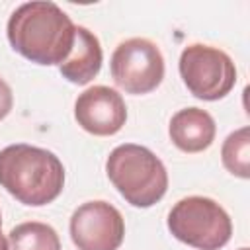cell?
<instances>
[{"mask_svg":"<svg viewBox=\"0 0 250 250\" xmlns=\"http://www.w3.org/2000/svg\"><path fill=\"white\" fill-rule=\"evenodd\" d=\"M0 227H2V215H0Z\"/></svg>","mask_w":250,"mask_h":250,"instance_id":"cell-16","label":"cell"},{"mask_svg":"<svg viewBox=\"0 0 250 250\" xmlns=\"http://www.w3.org/2000/svg\"><path fill=\"white\" fill-rule=\"evenodd\" d=\"M168 230L180 242L197 250H219L232 234L229 213L211 197L189 195L168 213Z\"/></svg>","mask_w":250,"mask_h":250,"instance_id":"cell-4","label":"cell"},{"mask_svg":"<svg viewBox=\"0 0 250 250\" xmlns=\"http://www.w3.org/2000/svg\"><path fill=\"white\" fill-rule=\"evenodd\" d=\"M178 68L188 90L205 102L225 98L236 84L232 59L225 51L211 45H188L180 55Z\"/></svg>","mask_w":250,"mask_h":250,"instance_id":"cell-5","label":"cell"},{"mask_svg":"<svg viewBox=\"0 0 250 250\" xmlns=\"http://www.w3.org/2000/svg\"><path fill=\"white\" fill-rule=\"evenodd\" d=\"M123 236L125 221L107 201H86L70 217V238L78 250H117Z\"/></svg>","mask_w":250,"mask_h":250,"instance_id":"cell-7","label":"cell"},{"mask_svg":"<svg viewBox=\"0 0 250 250\" xmlns=\"http://www.w3.org/2000/svg\"><path fill=\"white\" fill-rule=\"evenodd\" d=\"M8 246L10 250H61V238L51 225L29 221L10 230Z\"/></svg>","mask_w":250,"mask_h":250,"instance_id":"cell-11","label":"cell"},{"mask_svg":"<svg viewBox=\"0 0 250 250\" xmlns=\"http://www.w3.org/2000/svg\"><path fill=\"white\" fill-rule=\"evenodd\" d=\"M105 174L133 207H152L168 189V172L162 160L141 145L125 143L115 146L105 160Z\"/></svg>","mask_w":250,"mask_h":250,"instance_id":"cell-3","label":"cell"},{"mask_svg":"<svg viewBox=\"0 0 250 250\" xmlns=\"http://www.w3.org/2000/svg\"><path fill=\"white\" fill-rule=\"evenodd\" d=\"M109 68L113 82L127 94H148L164 78V57L156 43L131 37L115 47Z\"/></svg>","mask_w":250,"mask_h":250,"instance_id":"cell-6","label":"cell"},{"mask_svg":"<svg viewBox=\"0 0 250 250\" xmlns=\"http://www.w3.org/2000/svg\"><path fill=\"white\" fill-rule=\"evenodd\" d=\"M238 250H248V248H246V246H244V248H238Z\"/></svg>","mask_w":250,"mask_h":250,"instance_id":"cell-15","label":"cell"},{"mask_svg":"<svg viewBox=\"0 0 250 250\" xmlns=\"http://www.w3.org/2000/svg\"><path fill=\"white\" fill-rule=\"evenodd\" d=\"M76 25L55 2L21 4L8 20V41L16 53L35 64H61L74 43Z\"/></svg>","mask_w":250,"mask_h":250,"instance_id":"cell-1","label":"cell"},{"mask_svg":"<svg viewBox=\"0 0 250 250\" xmlns=\"http://www.w3.org/2000/svg\"><path fill=\"white\" fill-rule=\"evenodd\" d=\"M0 250H10V246H8V238L2 234V230H0Z\"/></svg>","mask_w":250,"mask_h":250,"instance_id":"cell-14","label":"cell"},{"mask_svg":"<svg viewBox=\"0 0 250 250\" xmlns=\"http://www.w3.org/2000/svg\"><path fill=\"white\" fill-rule=\"evenodd\" d=\"M102 61H104V53L98 37L90 29L76 25L72 49L68 57L59 64V70L62 78H66L68 82L84 86L94 76H98L102 68Z\"/></svg>","mask_w":250,"mask_h":250,"instance_id":"cell-10","label":"cell"},{"mask_svg":"<svg viewBox=\"0 0 250 250\" xmlns=\"http://www.w3.org/2000/svg\"><path fill=\"white\" fill-rule=\"evenodd\" d=\"M14 105V96H12V88L8 86V82L4 78H0V119H4L10 109Z\"/></svg>","mask_w":250,"mask_h":250,"instance_id":"cell-13","label":"cell"},{"mask_svg":"<svg viewBox=\"0 0 250 250\" xmlns=\"http://www.w3.org/2000/svg\"><path fill=\"white\" fill-rule=\"evenodd\" d=\"M74 119L90 135L109 137L127 121V105L119 92L109 86H92L74 102Z\"/></svg>","mask_w":250,"mask_h":250,"instance_id":"cell-8","label":"cell"},{"mask_svg":"<svg viewBox=\"0 0 250 250\" xmlns=\"http://www.w3.org/2000/svg\"><path fill=\"white\" fill-rule=\"evenodd\" d=\"M172 143L184 152H201L215 141V119L199 107H186L172 115L168 127Z\"/></svg>","mask_w":250,"mask_h":250,"instance_id":"cell-9","label":"cell"},{"mask_svg":"<svg viewBox=\"0 0 250 250\" xmlns=\"http://www.w3.org/2000/svg\"><path fill=\"white\" fill-rule=\"evenodd\" d=\"M0 186L20 203L41 207L55 201L64 188L59 156L31 145H10L0 150Z\"/></svg>","mask_w":250,"mask_h":250,"instance_id":"cell-2","label":"cell"},{"mask_svg":"<svg viewBox=\"0 0 250 250\" xmlns=\"http://www.w3.org/2000/svg\"><path fill=\"white\" fill-rule=\"evenodd\" d=\"M223 166L236 178H250V129L240 127L232 131L221 148Z\"/></svg>","mask_w":250,"mask_h":250,"instance_id":"cell-12","label":"cell"}]
</instances>
